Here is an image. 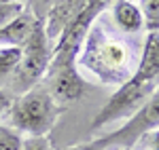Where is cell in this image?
Segmentation results:
<instances>
[{
  "mask_svg": "<svg viewBox=\"0 0 159 150\" xmlns=\"http://www.w3.org/2000/svg\"><path fill=\"white\" fill-rule=\"evenodd\" d=\"M157 78H159V36L157 32H148L136 70L123 85L117 87V91L108 97V101L98 110V114L93 116V121L89 125V131H98V129L106 127L108 123H115L119 118H129L157 91Z\"/></svg>",
  "mask_w": 159,
  "mask_h": 150,
  "instance_id": "cell-1",
  "label": "cell"
},
{
  "mask_svg": "<svg viewBox=\"0 0 159 150\" xmlns=\"http://www.w3.org/2000/svg\"><path fill=\"white\" fill-rule=\"evenodd\" d=\"M76 62L96 74L104 85L119 87L132 76V53L127 42L115 36L108 25L98 19L87 30Z\"/></svg>",
  "mask_w": 159,
  "mask_h": 150,
  "instance_id": "cell-2",
  "label": "cell"
},
{
  "mask_svg": "<svg viewBox=\"0 0 159 150\" xmlns=\"http://www.w3.org/2000/svg\"><path fill=\"white\" fill-rule=\"evenodd\" d=\"M66 110L60 101L49 93L45 85H34L9 106V121L17 131L30 135H49L55 121Z\"/></svg>",
  "mask_w": 159,
  "mask_h": 150,
  "instance_id": "cell-3",
  "label": "cell"
},
{
  "mask_svg": "<svg viewBox=\"0 0 159 150\" xmlns=\"http://www.w3.org/2000/svg\"><path fill=\"white\" fill-rule=\"evenodd\" d=\"M51 40L45 34V21L36 19L30 38L21 47V59L19 66L11 74V89L15 93H24L43 80L51 59Z\"/></svg>",
  "mask_w": 159,
  "mask_h": 150,
  "instance_id": "cell-4",
  "label": "cell"
},
{
  "mask_svg": "<svg viewBox=\"0 0 159 150\" xmlns=\"http://www.w3.org/2000/svg\"><path fill=\"white\" fill-rule=\"evenodd\" d=\"M157 125H159V95H157V91H155V93L127 118L125 125L119 127V129L112 131V133H106V135H102V138H96V144H98L100 150L134 148L136 142L142 138L144 133L155 131Z\"/></svg>",
  "mask_w": 159,
  "mask_h": 150,
  "instance_id": "cell-5",
  "label": "cell"
},
{
  "mask_svg": "<svg viewBox=\"0 0 159 150\" xmlns=\"http://www.w3.org/2000/svg\"><path fill=\"white\" fill-rule=\"evenodd\" d=\"M87 0H53L45 15V34L49 40H57L74 17L83 11Z\"/></svg>",
  "mask_w": 159,
  "mask_h": 150,
  "instance_id": "cell-6",
  "label": "cell"
},
{
  "mask_svg": "<svg viewBox=\"0 0 159 150\" xmlns=\"http://www.w3.org/2000/svg\"><path fill=\"white\" fill-rule=\"evenodd\" d=\"M34 25H36V17L28 9H24L17 17H13L9 24H4L0 28V45L24 47L25 40L32 34V30H34Z\"/></svg>",
  "mask_w": 159,
  "mask_h": 150,
  "instance_id": "cell-7",
  "label": "cell"
},
{
  "mask_svg": "<svg viewBox=\"0 0 159 150\" xmlns=\"http://www.w3.org/2000/svg\"><path fill=\"white\" fill-rule=\"evenodd\" d=\"M112 17H115V24L121 32H140L144 28V19H142V13L140 6L132 2V0H117L115 2V9H112Z\"/></svg>",
  "mask_w": 159,
  "mask_h": 150,
  "instance_id": "cell-8",
  "label": "cell"
},
{
  "mask_svg": "<svg viewBox=\"0 0 159 150\" xmlns=\"http://www.w3.org/2000/svg\"><path fill=\"white\" fill-rule=\"evenodd\" d=\"M19 59H21V47L0 49V80L2 78H11L15 68L19 66Z\"/></svg>",
  "mask_w": 159,
  "mask_h": 150,
  "instance_id": "cell-9",
  "label": "cell"
},
{
  "mask_svg": "<svg viewBox=\"0 0 159 150\" xmlns=\"http://www.w3.org/2000/svg\"><path fill=\"white\" fill-rule=\"evenodd\" d=\"M140 13H142L147 32H157L159 30V0H140Z\"/></svg>",
  "mask_w": 159,
  "mask_h": 150,
  "instance_id": "cell-10",
  "label": "cell"
},
{
  "mask_svg": "<svg viewBox=\"0 0 159 150\" xmlns=\"http://www.w3.org/2000/svg\"><path fill=\"white\" fill-rule=\"evenodd\" d=\"M0 150H21V138L13 129L0 125Z\"/></svg>",
  "mask_w": 159,
  "mask_h": 150,
  "instance_id": "cell-11",
  "label": "cell"
},
{
  "mask_svg": "<svg viewBox=\"0 0 159 150\" xmlns=\"http://www.w3.org/2000/svg\"><path fill=\"white\" fill-rule=\"evenodd\" d=\"M25 9L24 2H0V28L9 24L13 17H17Z\"/></svg>",
  "mask_w": 159,
  "mask_h": 150,
  "instance_id": "cell-12",
  "label": "cell"
},
{
  "mask_svg": "<svg viewBox=\"0 0 159 150\" xmlns=\"http://www.w3.org/2000/svg\"><path fill=\"white\" fill-rule=\"evenodd\" d=\"M21 150H51L49 135H30L21 139Z\"/></svg>",
  "mask_w": 159,
  "mask_h": 150,
  "instance_id": "cell-13",
  "label": "cell"
},
{
  "mask_svg": "<svg viewBox=\"0 0 159 150\" xmlns=\"http://www.w3.org/2000/svg\"><path fill=\"white\" fill-rule=\"evenodd\" d=\"M51 2H53V0H28V2H25V9L32 13L36 19H43V21H45V15L49 11Z\"/></svg>",
  "mask_w": 159,
  "mask_h": 150,
  "instance_id": "cell-14",
  "label": "cell"
},
{
  "mask_svg": "<svg viewBox=\"0 0 159 150\" xmlns=\"http://www.w3.org/2000/svg\"><path fill=\"white\" fill-rule=\"evenodd\" d=\"M11 95H9V93H7V91H4V89H0V114L2 112H7V110H9V106H11Z\"/></svg>",
  "mask_w": 159,
  "mask_h": 150,
  "instance_id": "cell-15",
  "label": "cell"
},
{
  "mask_svg": "<svg viewBox=\"0 0 159 150\" xmlns=\"http://www.w3.org/2000/svg\"><path fill=\"white\" fill-rule=\"evenodd\" d=\"M66 150H100L98 144H96V139H91V142H85V144H76V146H70V148Z\"/></svg>",
  "mask_w": 159,
  "mask_h": 150,
  "instance_id": "cell-16",
  "label": "cell"
},
{
  "mask_svg": "<svg viewBox=\"0 0 159 150\" xmlns=\"http://www.w3.org/2000/svg\"><path fill=\"white\" fill-rule=\"evenodd\" d=\"M0 2H24V0H0Z\"/></svg>",
  "mask_w": 159,
  "mask_h": 150,
  "instance_id": "cell-17",
  "label": "cell"
},
{
  "mask_svg": "<svg viewBox=\"0 0 159 150\" xmlns=\"http://www.w3.org/2000/svg\"><path fill=\"white\" fill-rule=\"evenodd\" d=\"M121 150H132V148H121Z\"/></svg>",
  "mask_w": 159,
  "mask_h": 150,
  "instance_id": "cell-18",
  "label": "cell"
}]
</instances>
